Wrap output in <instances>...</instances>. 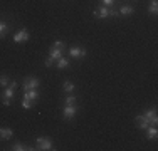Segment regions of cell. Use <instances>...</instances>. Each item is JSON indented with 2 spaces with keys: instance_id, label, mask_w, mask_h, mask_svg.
<instances>
[{
  "instance_id": "ba28073f",
  "label": "cell",
  "mask_w": 158,
  "mask_h": 151,
  "mask_svg": "<svg viewBox=\"0 0 158 151\" xmlns=\"http://www.w3.org/2000/svg\"><path fill=\"white\" fill-rule=\"evenodd\" d=\"M24 99L31 101L34 104L37 99H39V92H37V89H29V91H24Z\"/></svg>"
},
{
  "instance_id": "7a4b0ae2",
  "label": "cell",
  "mask_w": 158,
  "mask_h": 151,
  "mask_svg": "<svg viewBox=\"0 0 158 151\" xmlns=\"http://www.w3.org/2000/svg\"><path fill=\"white\" fill-rule=\"evenodd\" d=\"M93 15L96 18H108V17H119L118 12L111 10L110 7H99V9H94L93 10Z\"/></svg>"
},
{
  "instance_id": "cb8c5ba5",
  "label": "cell",
  "mask_w": 158,
  "mask_h": 151,
  "mask_svg": "<svg viewBox=\"0 0 158 151\" xmlns=\"http://www.w3.org/2000/svg\"><path fill=\"white\" fill-rule=\"evenodd\" d=\"M104 3V7H113L114 5V0H101Z\"/></svg>"
},
{
  "instance_id": "7402d4cb",
  "label": "cell",
  "mask_w": 158,
  "mask_h": 151,
  "mask_svg": "<svg viewBox=\"0 0 158 151\" xmlns=\"http://www.w3.org/2000/svg\"><path fill=\"white\" fill-rule=\"evenodd\" d=\"M52 47L59 49V51H64V49H66V44H64L62 40H54V44H52Z\"/></svg>"
},
{
  "instance_id": "e0dca14e",
  "label": "cell",
  "mask_w": 158,
  "mask_h": 151,
  "mask_svg": "<svg viewBox=\"0 0 158 151\" xmlns=\"http://www.w3.org/2000/svg\"><path fill=\"white\" fill-rule=\"evenodd\" d=\"M7 34H9V25H7V22L0 20V39H3Z\"/></svg>"
},
{
  "instance_id": "7c38bea8",
  "label": "cell",
  "mask_w": 158,
  "mask_h": 151,
  "mask_svg": "<svg viewBox=\"0 0 158 151\" xmlns=\"http://www.w3.org/2000/svg\"><path fill=\"white\" fill-rule=\"evenodd\" d=\"M145 131H146V139H156V136H158L156 126H148Z\"/></svg>"
},
{
  "instance_id": "52a82bcc",
  "label": "cell",
  "mask_w": 158,
  "mask_h": 151,
  "mask_svg": "<svg viewBox=\"0 0 158 151\" xmlns=\"http://www.w3.org/2000/svg\"><path fill=\"white\" fill-rule=\"evenodd\" d=\"M29 32L25 29H22V30H19V32L14 35V42L15 44H22V42H25V40H29Z\"/></svg>"
},
{
  "instance_id": "8fae6325",
  "label": "cell",
  "mask_w": 158,
  "mask_h": 151,
  "mask_svg": "<svg viewBox=\"0 0 158 151\" xmlns=\"http://www.w3.org/2000/svg\"><path fill=\"white\" fill-rule=\"evenodd\" d=\"M9 149H12V151H32V149H35V148H31V146H25V145H22V143H14V145L10 146Z\"/></svg>"
},
{
  "instance_id": "d6986e66",
  "label": "cell",
  "mask_w": 158,
  "mask_h": 151,
  "mask_svg": "<svg viewBox=\"0 0 158 151\" xmlns=\"http://www.w3.org/2000/svg\"><path fill=\"white\" fill-rule=\"evenodd\" d=\"M62 89L66 91L67 94H71V92H73V91H74V84H73V82H71V81H66V82H64V84H62Z\"/></svg>"
},
{
  "instance_id": "ffe728a7",
  "label": "cell",
  "mask_w": 158,
  "mask_h": 151,
  "mask_svg": "<svg viewBox=\"0 0 158 151\" xmlns=\"http://www.w3.org/2000/svg\"><path fill=\"white\" fill-rule=\"evenodd\" d=\"M76 103H77L76 96H67L66 99H64V104L66 106H76Z\"/></svg>"
},
{
  "instance_id": "4fadbf2b",
  "label": "cell",
  "mask_w": 158,
  "mask_h": 151,
  "mask_svg": "<svg viewBox=\"0 0 158 151\" xmlns=\"http://www.w3.org/2000/svg\"><path fill=\"white\" fill-rule=\"evenodd\" d=\"M14 136V131L10 128H0V139H10Z\"/></svg>"
},
{
  "instance_id": "30bf717a",
  "label": "cell",
  "mask_w": 158,
  "mask_h": 151,
  "mask_svg": "<svg viewBox=\"0 0 158 151\" xmlns=\"http://www.w3.org/2000/svg\"><path fill=\"white\" fill-rule=\"evenodd\" d=\"M76 106H66V108H64V112H62V116L66 119H71V118H74V116H76Z\"/></svg>"
},
{
  "instance_id": "277c9868",
  "label": "cell",
  "mask_w": 158,
  "mask_h": 151,
  "mask_svg": "<svg viewBox=\"0 0 158 151\" xmlns=\"http://www.w3.org/2000/svg\"><path fill=\"white\" fill-rule=\"evenodd\" d=\"M40 86V81L34 76H29V77L24 79V91H29V89H37Z\"/></svg>"
},
{
  "instance_id": "5bb4252c",
  "label": "cell",
  "mask_w": 158,
  "mask_h": 151,
  "mask_svg": "<svg viewBox=\"0 0 158 151\" xmlns=\"http://www.w3.org/2000/svg\"><path fill=\"white\" fill-rule=\"evenodd\" d=\"M133 12H135V9H133L131 5H123L121 9L118 10V14H119V15H123V17H128V15H131Z\"/></svg>"
},
{
  "instance_id": "ac0fdd59",
  "label": "cell",
  "mask_w": 158,
  "mask_h": 151,
  "mask_svg": "<svg viewBox=\"0 0 158 151\" xmlns=\"http://www.w3.org/2000/svg\"><path fill=\"white\" fill-rule=\"evenodd\" d=\"M156 12H158V0H152V3L148 7V14L156 15Z\"/></svg>"
},
{
  "instance_id": "44dd1931",
  "label": "cell",
  "mask_w": 158,
  "mask_h": 151,
  "mask_svg": "<svg viewBox=\"0 0 158 151\" xmlns=\"http://www.w3.org/2000/svg\"><path fill=\"white\" fill-rule=\"evenodd\" d=\"M9 82H10V79H9V76H7V74L0 76V86H2V88H7V86H9Z\"/></svg>"
},
{
  "instance_id": "3957f363",
  "label": "cell",
  "mask_w": 158,
  "mask_h": 151,
  "mask_svg": "<svg viewBox=\"0 0 158 151\" xmlns=\"http://www.w3.org/2000/svg\"><path fill=\"white\" fill-rule=\"evenodd\" d=\"M37 148L35 149H42V151H51V149H56L52 141L49 138H37Z\"/></svg>"
},
{
  "instance_id": "2e32d148",
  "label": "cell",
  "mask_w": 158,
  "mask_h": 151,
  "mask_svg": "<svg viewBox=\"0 0 158 151\" xmlns=\"http://www.w3.org/2000/svg\"><path fill=\"white\" fill-rule=\"evenodd\" d=\"M69 66H71V60L69 59H66V57L57 59V69H66V67H69Z\"/></svg>"
},
{
  "instance_id": "603a6c76",
  "label": "cell",
  "mask_w": 158,
  "mask_h": 151,
  "mask_svg": "<svg viewBox=\"0 0 158 151\" xmlns=\"http://www.w3.org/2000/svg\"><path fill=\"white\" fill-rule=\"evenodd\" d=\"M22 108H24V109H31L32 103H31V101H27V99H24V101H22Z\"/></svg>"
},
{
  "instance_id": "9a60e30c",
  "label": "cell",
  "mask_w": 158,
  "mask_h": 151,
  "mask_svg": "<svg viewBox=\"0 0 158 151\" xmlns=\"http://www.w3.org/2000/svg\"><path fill=\"white\" fill-rule=\"evenodd\" d=\"M49 57H52L54 60L61 59L62 57V51H59V49H56V47H51L49 49Z\"/></svg>"
},
{
  "instance_id": "8992f818",
  "label": "cell",
  "mask_w": 158,
  "mask_h": 151,
  "mask_svg": "<svg viewBox=\"0 0 158 151\" xmlns=\"http://www.w3.org/2000/svg\"><path fill=\"white\" fill-rule=\"evenodd\" d=\"M143 116H145V118L150 121V124H153V126H156V123H158V116H156V109H155V108H152V109H146V111L143 112Z\"/></svg>"
},
{
  "instance_id": "d4e9b609",
  "label": "cell",
  "mask_w": 158,
  "mask_h": 151,
  "mask_svg": "<svg viewBox=\"0 0 158 151\" xmlns=\"http://www.w3.org/2000/svg\"><path fill=\"white\" fill-rule=\"evenodd\" d=\"M52 64H54V59H52V57H47V59H46V67H51Z\"/></svg>"
},
{
  "instance_id": "9c48e42d",
  "label": "cell",
  "mask_w": 158,
  "mask_h": 151,
  "mask_svg": "<svg viewBox=\"0 0 158 151\" xmlns=\"http://www.w3.org/2000/svg\"><path fill=\"white\" fill-rule=\"evenodd\" d=\"M135 123H136V126L140 128V129H146V128L150 126V121L146 119L143 114H138L136 118H135Z\"/></svg>"
},
{
  "instance_id": "6da1fadb",
  "label": "cell",
  "mask_w": 158,
  "mask_h": 151,
  "mask_svg": "<svg viewBox=\"0 0 158 151\" xmlns=\"http://www.w3.org/2000/svg\"><path fill=\"white\" fill-rule=\"evenodd\" d=\"M15 89H17V82L15 81H10L9 86H7V89L3 91L2 94V104L3 106H10V103H12V97L15 96Z\"/></svg>"
},
{
  "instance_id": "5b68a950",
  "label": "cell",
  "mask_w": 158,
  "mask_h": 151,
  "mask_svg": "<svg viewBox=\"0 0 158 151\" xmlns=\"http://www.w3.org/2000/svg\"><path fill=\"white\" fill-rule=\"evenodd\" d=\"M86 54H88V52L82 47H71L69 49V57H73V59H84Z\"/></svg>"
}]
</instances>
